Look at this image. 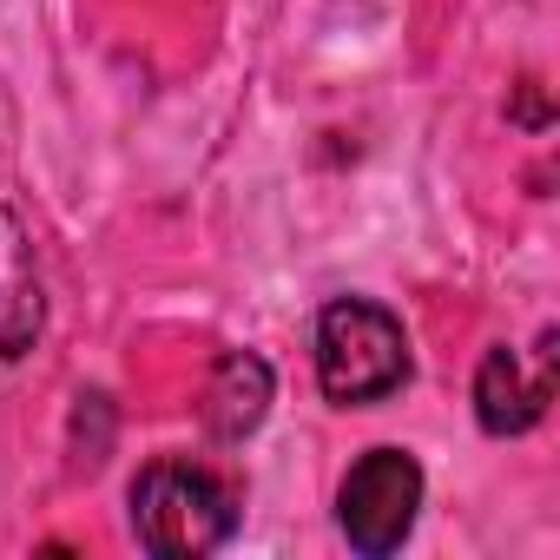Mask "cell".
<instances>
[{
  "label": "cell",
  "mask_w": 560,
  "mask_h": 560,
  "mask_svg": "<svg viewBox=\"0 0 560 560\" xmlns=\"http://www.w3.org/2000/svg\"><path fill=\"white\" fill-rule=\"evenodd\" d=\"M244 508H237V488L224 475H211L205 462H185V455H159L139 468L132 481V534L145 553L159 560H198V553H218L231 534H237Z\"/></svg>",
  "instance_id": "obj_1"
},
{
  "label": "cell",
  "mask_w": 560,
  "mask_h": 560,
  "mask_svg": "<svg viewBox=\"0 0 560 560\" xmlns=\"http://www.w3.org/2000/svg\"><path fill=\"white\" fill-rule=\"evenodd\" d=\"M317 383L337 409H376L409 383V337L376 298H330L317 311Z\"/></svg>",
  "instance_id": "obj_2"
},
{
  "label": "cell",
  "mask_w": 560,
  "mask_h": 560,
  "mask_svg": "<svg viewBox=\"0 0 560 560\" xmlns=\"http://www.w3.org/2000/svg\"><path fill=\"white\" fill-rule=\"evenodd\" d=\"M422 514V462L409 448H370L350 462L343 488H337V527L357 553L383 560L409 540Z\"/></svg>",
  "instance_id": "obj_3"
},
{
  "label": "cell",
  "mask_w": 560,
  "mask_h": 560,
  "mask_svg": "<svg viewBox=\"0 0 560 560\" xmlns=\"http://www.w3.org/2000/svg\"><path fill=\"white\" fill-rule=\"evenodd\" d=\"M553 357H560L553 330H540L534 363H521V350H508V343H494L481 357V370H475V422H481V435L508 442V435H527L547 416V402H553Z\"/></svg>",
  "instance_id": "obj_4"
},
{
  "label": "cell",
  "mask_w": 560,
  "mask_h": 560,
  "mask_svg": "<svg viewBox=\"0 0 560 560\" xmlns=\"http://www.w3.org/2000/svg\"><path fill=\"white\" fill-rule=\"evenodd\" d=\"M47 330V284H40V250L21 211L0 205V363L34 357Z\"/></svg>",
  "instance_id": "obj_5"
},
{
  "label": "cell",
  "mask_w": 560,
  "mask_h": 560,
  "mask_svg": "<svg viewBox=\"0 0 560 560\" xmlns=\"http://www.w3.org/2000/svg\"><path fill=\"white\" fill-rule=\"evenodd\" d=\"M270 396H277V376L257 350H224L211 363V383H205V435L211 442H250L270 416Z\"/></svg>",
  "instance_id": "obj_6"
},
{
  "label": "cell",
  "mask_w": 560,
  "mask_h": 560,
  "mask_svg": "<svg viewBox=\"0 0 560 560\" xmlns=\"http://www.w3.org/2000/svg\"><path fill=\"white\" fill-rule=\"evenodd\" d=\"M514 119H521V126H534V132H547V100H540V80H521V106H514Z\"/></svg>",
  "instance_id": "obj_7"
}]
</instances>
